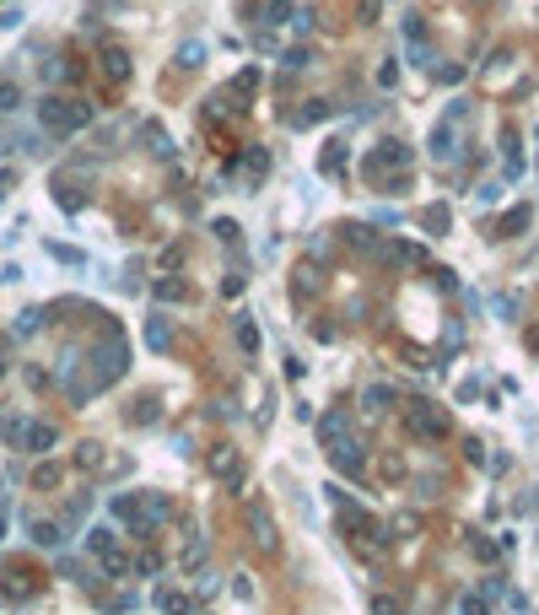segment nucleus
Masks as SVG:
<instances>
[{
    "label": "nucleus",
    "instance_id": "7ed1b4c3",
    "mask_svg": "<svg viewBox=\"0 0 539 615\" xmlns=\"http://www.w3.org/2000/svg\"><path fill=\"white\" fill-rule=\"evenodd\" d=\"M103 76H108V81H124V76H130V54H124L119 44L103 49Z\"/></svg>",
    "mask_w": 539,
    "mask_h": 615
},
{
    "label": "nucleus",
    "instance_id": "9d476101",
    "mask_svg": "<svg viewBox=\"0 0 539 615\" xmlns=\"http://www.w3.org/2000/svg\"><path fill=\"white\" fill-rule=\"evenodd\" d=\"M243 168H248V173H265V168H270V157H265V151H248Z\"/></svg>",
    "mask_w": 539,
    "mask_h": 615
},
{
    "label": "nucleus",
    "instance_id": "f03ea898",
    "mask_svg": "<svg viewBox=\"0 0 539 615\" xmlns=\"http://www.w3.org/2000/svg\"><path fill=\"white\" fill-rule=\"evenodd\" d=\"M458 119H464V103H448L442 108V119L431 124V157H453V130H458Z\"/></svg>",
    "mask_w": 539,
    "mask_h": 615
},
{
    "label": "nucleus",
    "instance_id": "0eeeda50",
    "mask_svg": "<svg viewBox=\"0 0 539 615\" xmlns=\"http://www.w3.org/2000/svg\"><path fill=\"white\" fill-rule=\"evenodd\" d=\"M286 16H292V6H286V0H270V6H265V16H259V22H286Z\"/></svg>",
    "mask_w": 539,
    "mask_h": 615
},
{
    "label": "nucleus",
    "instance_id": "f8f14e48",
    "mask_svg": "<svg viewBox=\"0 0 539 615\" xmlns=\"http://www.w3.org/2000/svg\"><path fill=\"white\" fill-rule=\"evenodd\" d=\"M22 22V11H16V6H6V11H0V27H16Z\"/></svg>",
    "mask_w": 539,
    "mask_h": 615
},
{
    "label": "nucleus",
    "instance_id": "9b49d317",
    "mask_svg": "<svg viewBox=\"0 0 539 615\" xmlns=\"http://www.w3.org/2000/svg\"><path fill=\"white\" fill-rule=\"evenodd\" d=\"M237 340H243L248 351H254V345H259V330H254V324H237Z\"/></svg>",
    "mask_w": 539,
    "mask_h": 615
},
{
    "label": "nucleus",
    "instance_id": "423d86ee",
    "mask_svg": "<svg viewBox=\"0 0 539 615\" xmlns=\"http://www.w3.org/2000/svg\"><path fill=\"white\" fill-rule=\"evenodd\" d=\"M523 222H528V210H513V216H502V233H496V238H513V233H523Z\"/></svg>",
    "mask_w": 539,
    "mask_h": 615
},
{
    "label": "nucleus",
    "instance_id": "39448f33",
    "mask_svg": "<svg viewBox=\"0 0 539 615\" xmlns=\"http://www.w3.org/2000/svg\"><path fill=\"white\" fill-rule=\"evenodd\" d=\"M178 65H184V71L205 65V44H184V49H178Z\"/></svg>",
    "mask_w": 539,
    "mask_h": 615
},
{
    "label": "nucleus",
    "instance_id": "f257e3e1",
    "mask_svg": "<svg viewBox=\"0 0 539 615\" xmlns=\"http://www.w3.org/2000/svg\"><path fill=\"white\" fill-rule=\"evenodd\" d=\"M38 124L65 141V136H76V130L92 124V108H86V103H71V98H38Z\"/></svg>",
    "mask_w": 539,
    "mask_h": 615
},
{
    "label": "nucleus",
    "instance_id": "6e6552de",
    "mask_svg": "<svg viewBox=\"0 0 539 615\" xmlns=\"http://www.w3.org/2000/svg\"><path fill=\"white\" fill-rule=\"evenodd\" d=\"M146 141H151V151H157V157H168V136H162V130H157V124H146Z\"/></svg>",
    "mask_w": 539,
    "mask_h": 615
},
{
    "label": "nucleus",
    "instance_id": "20e7f679",
    "mask_svg": "<svg viewBox=\"0 0 539 615\" xmlns=\"http://www.w3.org/2000/svg\"><path fill=\"white\" fill-rule=\"evenodd\" d=\"M11 108H22V86H16V81H0V113H11Z\"/></svg>",
    "mask_w": 539,
    "mask_h": 615
},
{
    "label": "nucleus",
    "instance_id": "1a4fd4ad",
    "mask_svg": "<svg viewBox=\"0 0 539 615\" xmlns=\"http://www.w3.org/2000/svg\"><path fill=\"white\" fill-rule=\"evenodd\" d=\"M216 238H221V243H237V222H227V216H221V222H216Z\"/></svg>",
    "mask_w": 539,
    "mask_h": 615
}]
</instances>
